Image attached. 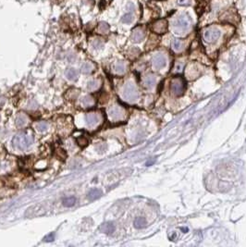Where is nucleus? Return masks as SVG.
Listing matches in <instances>:
<instances>
[{
  "mask_svg": "<svg viewBox=\"0 0 246 247\" xmlns=\"http://www.w3.org/2000/svg\"><path fill=\"white\" fill-rule=\"evenodd\" d=\"M33 142V137L25 132L21 134H18L13 138V146L17 149H26L32 145Z\"/></svg>",
  "mask_w": 246,
  "mask_h": 247,
  "instance_id": "1",
  "label": "nucleus"
},
{
  "mask_svg": "<svg viewBox=\"0 0 246 247\" xmlns=\"http://www.w3.org/2000/svg\"><path fill=\"white\" fill-rule=\"evenodd\" d=\"M185 88H186L185 81L181 77L177 76L173 79L172 84H171V89L175 95H182L183 92L185 91Z\"/></svg>",
  "mask_w": 246,
  "mask_h": 247,
  "instance_id": "2",
  "label": "nucleus"
},
{
  "mask_svg": "<svg viewBox=\"0 0 246 247\" xmlns=\"http://www.w3.org/2000/svg\"><path fill=\"white\" fill-rule=\"evenodd\" d=\"M137 96L136 91L133 88V86L129 85L126 87V89L124 90V97L127 98L128 100H134Z\"/></svg>",
  "mask_w": 246,
  "mask_h": 247,
  "instance_id": "3",
  "label": "nucleus"
},
{
  "mask_svg": "<svg viewBox=\"0 0 246 247\" xmlns=\"http://www.w3.org/2000/svg\"><path fill=\"white\" fill-rule=\"evenodd\" d=\"M100 230L101 232H103L104 233H107V234H110L112 232H114L115 231V225L111 222H107V223H104L100 226Z\"/></svg>",
  "mask_w": 246,
  "mask_h": 247,
  "instance_id": "4",
  "label": "nucleus"
},
{
  "mask_svg": "<svg viewBox=\"0 0 246 247\" xmlns=\"http://www.w3.org/2000/svg\"><path fill=\"white\" fill-rule=\"evenodd\" d=\"M86 121H87V124L89 126H94L95 125L96 123L99 121V118L96 114H94V113H91V114H88L86 116Z\"/></svg>",
  "mask_w": 246,
  "mask_h": 247,
  "instance_id": "5",
  "label": "nucleus"
},
{
  "mask_svg": "<svg viewBox=\"0 0 246 247\" xmlns=\"http://www.w3.org/2000/svg\"><path fill=\"white\" fill-rule=\"evenodd\" d=\"M102 195V191L98 190V189H92L89 192H88V198L91 201L96 200L99 197H101Z\"/></svg>",
  "mask_w": 246,
  "mask_h": 247,
  "instance_id": "6",
  "label": "nucleus"
},
{
  "mask_svg": "<svg viewBox=\"0 0 246 247\" xmlns=\"http://www.w3.org/2000/svg\"><path fill=\"white\" fill-rule=\"evenodd\" d=\"M65 74H66V77H67L68 80L73 81V80H75V79L77 78V76H78V72H77V70H76L75 68H68V69L66 70Z\"/></svg>",
  "mask_w": 246,
  "mask_h": 247,
  "instance_id": "7",
  "label": "nucleus"
},
{
  "mask_svg": "<svg viewBox=\"0 0 246 247\" xmlns=\"http://www.w3.org/2000/svg\"><path fill=\"white\" fill-rule=\"evenodd\" d=\"M76 203V198L74 196H68V197H66L64 200H63V205L67 207H71L75 205Z\"/></svg>",
  "mask_w": 246,
  "mask_h": 247,
  "instance_id": "8",
  "label": "nucleus"
},
{
  "mask_svg": "<svg viewBox=\"0 0 246 247\" xmlns=\"http://www.w3.org/2000/svg\"><path fill=\"white\" fill-rule=\"evenodd\" d=\"M145 225H146V220H145V218L139 217V218H137V219L134 220V226H135V228H137V229H142V228H144Z\"/></svg>",
  "mask_w": 246,
  "mask_h": 247,
  "instance_id": "9",
  "label": "nucleus"
},
{
  "mask_svg": "<svg viewBox=\"0 0 246 247\" xmlns=\"http://www.w3.org/2000/svg\"><path fill=\"white\" fill-rule=\"evenodd\" d=\"M81 69V72H83V73H90L92 72V69H93V66H92L91 63L86 62V63L82 64Z\"/></svg>",
  "mask_w": 246,
  "mask_h": 247,
  "instance_id": "10",
  "label": "nucleus"
},
{
  "mask_svg": "<svg viewBox=\"0 0 246 247\" xmlns=\"http://www.w3.org/2000/svg\"><path fill=\"white\" fill-rule=\"evenodd\" d=\"M26 123V118L23 116V115H19L16 118V124L18 126H23Z\"/></svg>",
  "mask_w": 246,
  "mask_h": 247,
  "instance_id": "11",
  "label": "nucleus"
},
{
  "mask_svg": "<svg viewBox=\"0 0 246 247\" xmlns=\"http://www.w3.org/2000/svg\"><path fill=\"white\" fill-rule=\"evenodd\" d=\"M142 37H143V33H142V32H140V31H138V30H135V31L133 32L132 38H133L134 41L138 42V41H140L141 39H142Z\"/></svg>",
  "mask_w": 246,
  "mask_h": 247,
  "instance_id": "12",
  "label": "nucleus"
},
{
  "mask_svg": "<svg viewBox=\"0 0 246 247\" xmlns=\"http://www.w3.org/2000/svg\"><path fill=\"white\" fill-rule=\"evenodd\" d=\"M35 127H36V129L40 132H44L47 129V123L46 122H38L36 125H35Z\"/></svg>",
  "mask_w": 246,
  "mask_h": 247,
  "instance_id": "13",
  "label": "nucleus"
},
{
  "mask_svg": "<svg viewBox=\"0 0 246 247\" xmlns=\"http://www.w3.org/2000/svg\"><path fill=\"white\" fill-rule=\"evenodd\" d=\"M77 143L79 144L80 146L84 147V146L87 145V144H88V140H87L85 137L81 136V137H78V138H77Z\"/></svg>",
  "mask_w": 246,
  "mask_h": 247,
  "instance_id": "14",
  "label": "nucleus"
},
{
  "mask_svg": "<svg viewBox=\"0 0 246 247\" xmlns=\"http://www.w3.org/2000/svg\"><path fill=\"white\" fill-rule=\"evenodd\" d=\"M109 30V25L108 23H105V22H101L99 24V31L102 32H108Z\"/></svg>",
  "mask_w": 246,
  "mask_h": 247,
  "instance_id": "15",
  "label": "nucleus"
},
{
  "mask_svg": "<svg viewBox=\"0 0 246 247\" xmlns=\"http://www.w3.org/2000/svg\"><path fill=\"white\" fill-rule=\"evenodd\" d=\"M132 20H133V17H132L131 14H126L122 18V22H125V23H130V22H131Z\"/></svg>",
  "mask_w": 246,
  "mask_h": 247,
  "instance_id": "16",
  "label": "nucleus"
},
{
  "mask_svg": "<svg viewBox=\"0 0 246 247\" xmlns=\"http://www.w3.org/2000/svg\"><path fill=\"white\" fill-rule=\"evenodd\" d=\"M93 99H92V97L91 96H85L83 99H82V104L84 105H91L92 104H93Z\"/></svg>",
  "mask_w": 246,
  "mask_h": 247,
  "instance_id": "17",
  "label": "nucleus"
},
{
  "mask_svg": "<svg viewBox=\"0 0 246 247\" xmlns=\"http://www.w3.org/2000/svg\"><path fill=\"white\" fill-rule=\"evenodd\" d=\"M96 87H97V82H90L87 85V88L89 90H95Z\"/></svg>",
  "mask_w": 246,
  "mask_h": 247,
  "instance_id": "18",
  "label": "nucleus"
},
{
  "mask_svg": "<svg viewBox=\"0 0 246 247\" xmlns=\"http://www.w3.org/2000/svg\"><path fill=\"white\" fill-rule=\"evenodd\" d=\"M116 72H124V65H123L122 63H118L116 66Z\"/></svg>",
  "mask_w": 246,
  "mask_h": 247,
  "instance_id": "19",
  "label": "nucleus"
},
{
  "mask_svg": "<svg viewBox=\"0 0 246 247\" xmlns=\"http://www.w3.org/2000/svg\"><path fill=\"white\" fill-rule=\"evenodd\" d=\"M155 63L157 67H163L165 65V60L162 57H160V58H158V60Z\"/></svg>",
  "mask_w": 246,
  "mask_h": 247,
  "instance_id": "20",
  "label": "nucleus"
},
{
  "mask_svg": "<svg viewBox=\"0 0 246 247\" xmlns=\"http://www.w3.org/2000/svg\"><path fill=\"white\" fill-rule=\"evenodd\" d=\"M45 242H52L55 240V234L54 233H51V234H48L47 236H45L44 238Z\"/></svg>",
  "mask_w": 246,
  "mask_h": 247,
  "instance_id": "21",
  "label": "nucleus"
},
{
  "mask_svg": "<svg viewBox=\"0 0 246 247\" xmlns=\"http://www.w3.org/2000/svg\"><path fill=\"white\" fill-rule=\"evenodd\" d=\"M93 45H94V46L95 47H96V48H98L100 45H101V42L99 41V40H95L94 43H93Z\"/></svg>",
  "mask_w": 246,
  "mask_h": 247,
  "instance_id": "22",
  "label": "nucleus"
},
{
  "mask_svg": "<svg viewBox=\"0 0 246 247\" xmlns=\"http://www.w3.org/2000/svg\"><path fill=\"white\" fill-rule=\"evenodd\" d=\"M154 162H155V159H153L152 161H148V162L146 163V166H151Z\"/></svg>",
  "mask_w": 246,
  "mask_h": 247,
  "instance_id": "23",
  "label": "nucleus"
},
{
  "mask_svg": "<svg viewBox=\"0 0 246 247\" xmlns=\"http://www.w3.org/2000/svg\"><path fill=\"white\" fill-rule=\"evenodd\" d=\"M181 230L184 231V232H188V229H184V228H181Z\"/></svg>",
  "mask_w": 246,
  "mask_h": 247,
  "instance_id": "24",
  "label": "nucleus"
}]
</instances>
